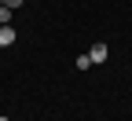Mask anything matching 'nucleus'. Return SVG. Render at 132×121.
Returning <instances> with one entry per match:
<instances>
[{"label": "nucleus", "mask_w": 132, "mask_h": 121, "mask_svg": "<svg viewBox=\"0 0 132 121\" xmlns=\"http://www.w3.org/2000/svg\"><path fill=\"white\" fill-rule=\"evenodd\" d=\"M88 55H92V62L99 66V62H106V59H110V48H106L103 41H95V44H92V51H88Z\"/></svg>", "instance_id": "f257e3e1"}, {"label": "nucleus", "mask_w": 132, "mask_h": 121, "mask_svg": "<svg viewBox=\"0 0 132 121\" xmlns=\"http://www.w3.org/2000/svg\"><path fill=\"white\" fill-rule=\"evenodd\" d=\"M7 44H15V29L11 26H0V48H7Z\"/></svg>", "instance_id": "f03ea898"}, {"label": "nucleus", "mask_w": 132, "mask_h": 121, "mask_svg": "<svg viewBox=\"0 0 132 121\" xmlns=\"http://www.w3.org/2000/svg\"><path fill=\"white\" fill-rule=\"evenodd\" d=\"M0 26H11V7L0 4Z\"/></svg>", "instance_id": "7ed1b4c3"}, {"label": "nucleus", "mask_w": 132, "mask_h": 121, "mask_svg": "<svg viewBox=\"0 0 132 121\" xmlns=\"http://www.w3.org/2000/svg\"><path fill=\"white\" fill-rule=\"evenodd\" d=\"M92 66V55H77V70H88Z\"/></svg>", "instance_id": "20e7f679"}, {"label": "nucleus", "mask_w": 132, "mask_h": 121, "mask_svg": "<svg viewBox=\"0 0 132 121\" xmlns=\"http://www.w3.org/2000/svg\"><path fill=\"white\" fill-rule=\"evenodd\" d=\"M4 4H7V7H11V11H15V7H19V4H22V0H4Z\"/></svg>", "instance_id": "39448f33"}, {"label": "nucleus", "mask_w": 132, "mask_h": 121, "mask_svg": "<svg viewBox=\"0 0 132 121\" xmlns=\"http://www.w3.org/2000/svg\"><path fill=\"white\" fill-rule=\"evenodd\" d=\"M0 121H11V117H0Z\"/></svg>", "instance_id": "423d86ee"}, {"label": "nucleus", "mask_w": 132, "mask_h": 121, "mask_svg": "<svg viewBox=\"0 0 132 121\" xmlns=\"http://www.w3.org/2000/svg\"><path fill=\"white\" fill-rule=\"evenodd\" d=\"M0 4H4V0H0Z\"/></svg>", "instance_id": "0eeeda50"}]
</instances>
